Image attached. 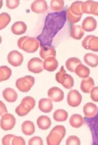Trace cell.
<instances>
[{
    "label": "cell",
    "mask_w": 98,
    "mask_h": 145,
    "mask_svg": "<svg viewBox=\"0 0 98 145\" xmlns=\"http://www.w3.org/2000/svg\"><path fill=\"white\" fill-rule=\"evenodd\" d=\"M83 111L86 118H93L97 114L98 107L94 103H87L84 106Z\"/></svg>",
    "instance_id": "2e32d148"
},
{
    "label": "cell",
    "mask_w": 98,
    "mask_h": 145,
    "mask_svg": "<svg viewBox=\"0 0 98 145\" xmlns=\"http://www.w3.org/2000/svg\"><path fill=\"white\" fill-rule=\"evenodd\" d=\"M59 65L58 61L55 57H50L46 58L43 63V67L48 72H53L57 68Z\"/></svg>",
    "instance_id": "ac0fdd59"
},
{
    "label": "cell",
    "mask_w": 98,
    "mask_h": 145,
    "mask_svg": "<svg viewBox=\"0 0 98 145\" xmlns=\"http://www.w3.org/2000/svg\"><path fill=\"white\" fill-rule=\"evenodd\" d=\"M68 114L64 109H59L56 110L53 114V118L57 122H64L67 120Z\"/></svg>",
    "instance_id": "f546056e"
},
{
    "label": "cell",
    "mask_w": 98,
    "mask_h": 145,
    "mask_svg": "<svg viewBox=\"0 0 98 145\" xmlns=\"http://www.w3.org/2000/svg\"><path fill=\"white\" fill-rule=\"evenodd\" d=\"M16 123V120L13 115L6 113L2 117L1 126L3 130L7 131L12 129Z\"/></svg>",
    "instance_id": "ba28073f"
},
{
    "label": "cell",
    "mask_w": 98,
    "mask_h": 145,
    "mask_svg": "<svg viewBox=\"0 0 98 145\" xmlns=\"http://www.w3.org/2000/svg\"><path fill=\"white\" fill-rule=\"evenodd\" d=\"M64 95L63 91L58 87H52L48 91V97L54 102L62 101L64 98Z\"/></svg>",
    "instance_id": "4fadbf2b"
},
{
    "label": "cell",
    "mask_w": 98,
    "mask_h": 145,
    "mask_svg": "<svg viewBox=\"0 0 98 145\" xmlns=\"http://www.w3.org/2000/svg\"><path fill=\"white\" fill-rule=\"evenodd\" d=\"M83 2L80 1H77L71 4L67 10V13L75 18H82L83 13L82 9V6Z\"/></svg>",
    "instance_id": "7c38bea8"
},
{
    "label": "cell",
    "mask_w": 98,
    "mask_h": 145,
    "mask_svg": "<svg viewBox=\"0 0 98 145\" xmlns=\"http://www.w3.org/2000/svg\"><path fill=\"white\" fill-rule=\"evenodd\" d=\"M93 1H88L84 2L82 6L83 13L90 14V8Z\"/></svg>",
    "instance_id": "e575fe53"
},
{
    "label": "cell",
    "mask_w": 98,
    "mask_h": 145,
    "mask_svg": "<svg viewBox=\"0 0 98 145\" xmlns=\"http://www.w3.org/2000/svg\"><path fill=\"white\" fill-rule=\"evenodd\" d=\"M1 102V116L2 117L5 114L7 113L8 112L6 106L4 105V103L2 101Z\"/></svg>",
    "instance_id": "b9f144b4"
},
{
    "label": "cell",
    "mask_w": 98,
    "mask_h": 145,
    "mask_svg": "<svg viewBox=\"0 0 98 145\" xmlns=\"http://www.w3.org/2000/svg\"><path fill=\"white\" fill-rule=\"evenodd\" d=\"M29 145H42L44 143L42 138L39 136H35L32 137L29 140L28 142Z\"/></svg>",
    "instance_id": "8d00e7d4"
},
{
    "label": "cell",
    "mask_w": 98,
    "mask_h": 145,
    "mask_svg": "<svg viewBox=\"0 0 98 145\" xmlns=\"http://www.w3.org/2000/svg\"><path fill=\"white\" fill-rule=\"evenodd\" d=\"M95 86L93 78L89 77L83 79L80 84V89L84 93L89 94Z\"/></svg>",
    "instance_id": "d6986e66"
},
{
    "label": "cell",
    "mask_w": 98,
    "mask_h": 145,
    "mask_svg": "<svg viewBox=\"0 0 98 145\" xmlns=\"http://www.w3.org/2000/svg\"><path fill=\"white\" fill-rule=\"evenodd\" d=\"M15 136L12 134L5 135L2 139V144L4 145H12L13 139Z\"/></svg>",
    "instance_id": "74e56055"
},
{
    "label": "cell",
    "mask_w": 98,
    "mask_h": 145,
    "mask_svg": "<svg viewBox=\"0 0 98 145\" xmlns=\"http://www.w3.org/2000/svg\"><path fill=\"white\" fill-rule=\"evenodd\" d=\"M82 101V96L77 90H71L68 94L67 102L71 107H78Z\"/></svg>",
    "instance_id": "9c48e42d"
},
{
    "label": "cell",
    "mask_w": 98,
    "mask_h": 145,
    "mask_svg": "<svg viewBox=\"0 0 98 145\" xmlns=\"http://www.w3.org/2000/svg\"><path fill=\"white\" fill-rule=\"evenodd\" d=\"M82 64L81 61L77 57H71L67 60L65 63L66 68L70 72H75V69L80 64Z\"/></svg>",
    "instance_id": "83f0119b"
},
{
    "label": "cell",
    "mask_w": 98,
    "mask_h": 145,
    "mask_svg": "<svg viewBox=\"0 0 98 145\" xmlns=\"http://www.w3.org/2000/svg\"><path fill=\"white\" fill-rule=\"evenodd\" d=\"M35 83V78L31 76H26L17 79L16 86L20 92H27L29 91Z\"/></svg>",
    "instance_id": "8992f818"
},
{
    "label": "cell",
    "mask_w": 98,
    "mask_h": 145,
    "mask_svg": "<svg viewBox=\"0 0 98 145\" xmlns=\"http://www.w3.org/2000/svg\"><path fill=\"white\" fill-rule=\"evenodd\" d=\"M82 45L87 50L98 52V37L93 35H88L82 41Z\"/></svg>",
    "instance_id": "52a82bcc"
},
{
    "label": "cell",
    "mask_w": 98,
    "mask_h": 145,
    "mask_svg": "<svg viewBox=\"0 0 98 145\" xmlns=\"http://www.w3.org/2000/svg\"><path fill=\"white\" fill-rule=\"evenodd\" d=\"M66 20L65 10L50 13L47 15L42 31L37 37L41 47L51 46L54 37L64 26Z\"/></svg>",
    "instance_id": "6da1fadb"
},
{
    "label": "cell",
    "mask_w": 98,
    "mask_h": 145,
    "mask_svg": "<svg viewBox=\"0 0 98 145\" xmlns=\"http://www.w3.org/2000/svg\"><path fill=\"white\" fill-rule=\"evenodd\" d=\"M8 63L13 66L17 67L20 66L24 61V57L21 53L17 50L10 52L7 56Z\"/></svg>",
    "instance_id": "30bf717a"
},
{
    "label": "cell",
    "mask_w": 98,
    "mask_h": 145,
    "mask_svg": "<svg viewBox=\"0 0 98 145\" xmlns=\"http://www.w3.org/2000/svg\"><path fill=\"white\" fill-rule=\"evenodd\" d=\"M11 21V17L8 13L3 12L0 15V29L5 28Z\"/></svg>",
    "instance_id": "d6a6232c"
},
{
    "label": "cell",
    "mask_w": 98,
    "mask_h": 145,
    "mask_svg": "<svg viewBox=\"0 0 98 145\" xmlns=\"http://www.w3.org/2000/svg\"><path fill=\"white\" fill-rule=\"evenodd\" d=\"M85 63L90 67H95L98 65V56L94 54L88 53L84 56Z\"/></svg>",
    "instance_id": "d4e9b609"
},
{
    "label": "cell",
    "mask_w": 98,
    "mask_h": 145,
    "mask_svg": "<svg viewBox=\"0 0 98 145\" xmlns=\"http://www.w3.org/2000/svg\"><path fill=\"white\" fill-rule=\"evenodd\" d=\"M47 9L48 5L47 2L44 0L35 1L31 4V10L35 13H44L47 11Z\"/></svg>",
    "instance_id": "5bb4252c"
},
{
    "label": "cell",
    "mask_w": 98,
    "mask_h": 145,
    "mask_svg": "<svg viewBox=\"0 0 98 145\" xmlns=\"http://www.w3.org/2000/svg\"><path fill=\"white\" fill-rule=\"evenodd\" d=\"M3 95L4 99L9 103H14L18 99L17 92L14 89L7 88L3 91Z\"/></svg>",
    "instance_id": "7402d4cb"
},
{
    "label": "cell",
    "mask_w": 98,
    "mask_h": 145,
    "mask_svg": "<svg viewBox=\"0 0 98 145\" xmlns=\"http://www.w3.org/2000/svg\"><path fill=\"white\" fill-rule=\"evenodd\" d=\"M39 108L44 113H48L51 112L53 108L51 100L48 99H41L39 102Z\"/></svg>",
    "instance_id": "44dd1931"
},
{
    "label": "cell",
    "mask_w": 98,
    "mask_h": 145,
    "mask_svg": "<svg viewBox=\"0 0 98 145\" xmlns=\"http://www.w3.org/2000/svg\"><path fill=\"white\" fill-rule=\"evenodd\" d=\"M22 131L25 135L31 136L35 133V125L32 121H25L22 125Z\"/></svg>",
    "instance_id": "484cf974"
},
{
    "label": "cell",
    "mask_w": 98,
    "mask_h": 145,
    "mask_svg": "<svg viewBox=\"0 0 98 145\" xmlns=\"http://www.w3.org/2000/svg\"><path fill=\"white\" fill-rule=\"evenodd\" d=\"M12 145H25V142L23 137L20 136H15L12 141Z\"/></svg>",
    "instance_id": "f35d334b"
},
{
    "label": "cell",
    "mask_w": 98,
    "mask_h": 145,
    "mask_svg": "<svg viewBox=\"0 0 98 145\" xmlns=\"http://www.w3.org/2000/svg\"><path fill=\"white\" fill-rule=\"evenodd\" d=\"M27 29V26L24 22L18 21L12 25L11 31L13 34L16 35H21L25 33Z\"/></svg>",
    "instance_id": "ffe728a7"
},
{
    "label": "cell",
    "mask_w": 98,
    "mask_h": 145,
    "mask_svg": "<svg viewBox=\"0 0 98 145\" xmlns=\"http://www.w3.org/2000/svg\"><path fill=\"white\" fill-rule=\"evenodd\" d=\"M75 72L80 78L85 79L89 77L90 74V70L86 65L81 64L75 69Z\"/></svg>",
    "instance_id": "f1b7e54d"
},
{
    "label": "cell",
    "mask_w": 98,
    "mask_h": 145,
    "mask_svg": "<svg viewBox=\"0 0 98 145\" xmlns=\"http://www.w3.org/2000/svg\"><path fill=\"white\" fill-rule=\"evenodd\" d=\"M12 75V71L7 66H2L0 67V81L8 80Z\"/></svg>",
    "instance_id": "4dcf8cb0"
},
{
    "label": "cell",
    "mask_w": 98,
    "mask_h": 145,
    "mask_svg": "<svg viewBox=\"0 0 98 145\" xmlns=\"http://www.w3.org/2000/svg\"><path fill=\"white\" fill-rule=\"evenodd\" d=\"M90 14L98 16V2L93 1L90 8Z\"/></svg>",
    "instance_id": "60d3db41"
},
{
    "label": "cell",
    "mask_w": 98,
    "mask_h": 145,
    "mask_svg": "<svg viewBox=\"0 0 98 145\" xmlns=\"http://www.w3.org/2000/svg\"><path fill=\"white\" fill-rule=\"evenodd\" d=\"M97 22L96 19L91 16L86 17L83 21L82 27L86 32L93 31L96 28Z\"/></svg>",
    "instance_id": "9a60e30c"
},
{
    "label": "cell",
    "mask_w": 98,
    "mask_h": 145,
    "mask_svg": "<svg viewBox=\"0 0 98 145\" xmlns=\"http://www.w3.org/2000/svg\"><path fill=\"white\" fill-rule=\"evenodd\" d=\"M19 48L27 53H34L37 51L40 44L37 39L34 37L25 36L18 40Z\"/></svg>",
    "instance_id": "7a4b0ae2"
},
{
    "label": "cell",
    "mask_w": 98,
    "mask_h": 145,
    "mask_svg": "<svg viewBox=\"0 0 98 145\" xmlns=\"http://www.w3.org/2000/svg\"><path fill=\"white\" fill-rule=\"evenodd\" d=\"M43 61L39 58L34 57L28 63L27 68L30 72L34 74H39L44 70Z\"/></svg>",
    "instance_id": "8fae6325"
},
{
    "label": "cell",
    "mask_w": 98,
    "mask_h": 145,
    "mask_svg": "<svg viewBox=\"0 0 98 145\" xmlns=\"http://www.w3.org/2000/svg\"><path fill=\"white\" fill-rule=\"evenodd\" d=\"M51 123L50 118L46 116H41L37 120L38 126L43 130L48 129L51 126Z\"/></svg>",
    "instance_id": "cb8c5ba5"
},
{
    "label": "cell",
    "mask_w": 98,
    "mask_h": 145,
    "mask_svg": "<svg viewBox=\"0 0 98 145\" xmlns=\"http://www.w3.org/2000/svg\"><path fill=\"white\" fill-rule=\"evenodd\" d=\"M84 118L80 115L74 114L69 119V123L71 126L75 128H78L83 125Z\"/></svg>",
    "instance_id": "4316f807"
},
{
    "label": "cell",
    "mask_w": 98,
    "mask_h": 145,
    "mask_svg": "<svg viewBox=\"0 0 98 145\" xmlns=\"http://www.w3.org/2000/svg\"><path fill=\"white\" fill-rule=\"evenodd\" d=\"M66 134V129L63 125H57L52 130L47 137L48 145H59Z\"/></svg>",
    "instance_id": "3957f363"
},
{
    "label": "cell",
    "mask_w": 98,
    "mask_h": 145,
    "mask_svg": "<svg viewBox=\"0 0 98 145\" xmlns=\"http://www.w3.org/2000/svg\"><path fill=\"white\" fill-rule=\"evenodd\" d=\"M84 34V31L81 26L74 25L71 27L70 35L74 39L80 40L83 37Z\"/></svg>",
    "instance_id": "603a6c76"
},
{
    "label": "cell",
    "mask_w": 98,
    "mask_h": 145,
    "mask_svg": "<svg viewBox=\"0 0 98 145\" xmlns=\"http://www.w3.org/2000/svg\"><path fill=\"white\" fill-rule=\"evenodd\" d=\"M66 145H80V138L77 136H70L67 139Z\"/></svg>",
    "instance_id": "836d02e7"
},
{
    "label": "cell",
    "mask_w": 98,
    "mask_h": 145,
    "mask_svg": "<svg viewBox=\"0 0 98 145\" xmlns=\"http://www.w3.org/2000/svg\"><path fill=\"white\" fill-rule=\"evenodd\" d=\"M64 4L63 0H52L50 2V9L55 12H60L63 9Z\"/></svg>",
    "instance_id": "1f68e13d"
},
{
    "label": "cell",
    "mask_w": 98,
    "mask_h": 145,
    "mask_svg": "<svg viewBox=\"0 0 98 145\" xmlns=\"http://www.w3.org/2000/svg\"><path fill=\"white\" fill-rule=\"evenodd\" d=\"M90 97L92 101L98 102V86L94 87L90 91Z\"/></svg>",
    "instance_id": "ab89813d"
},
{
    "label": "cell",
    "mask_w": 98,
    "mask_h": 145,
    "mask_svg": "<svg viewBox=\"0 0 98 145\" xmlns=\"http://www.w3.org/2000/svg\"><path fill=\"white\" fill-rule=\"evenodd\" d=\"M35 105V101L34 98L31 96L25 97L20 105L16 107L15 111L19 116H24L34 108Z\"/></svg>",
    "instance_id": "277c9868"
},
{
    "label": "cell",
    "mask_w": 98,
    "mask_h": 145,
    "mask_svg": "<svg viewBox=\"0 0 98 145\" xmlns=\"http://www.w3.org/2000/svg\"><path fill=\"white\" fill-rule=\"evenodd\" d=\"M20 4L19 0H7L6 1V5L7 7L10 9H13L17 8Z\"/></svg>",
    "instance_id": "d590c367"
},
{
    "label": "cell",
    "mask_w": 98,
    "mask_h": 145,
    "mask_svg": "<svg viewBox=\"0 0 98 145\" xmlns=\"http://www.w3.org/2000/svg\"><path fill=\"white\" fill-rule=\"evenodd\" d=\"M56 79L58 83L62 84L65 88L70 89L74 87V79L71 75L67 73L63 65L61 67L59 71L56 74Z\"/></svg>",
    "instance_id": "5b68a950"
},
{
    "label": "cell",
    "mask_w": 98,
    "mask_h": 145,
    "mask_svg": "<svg viewBox=\"0 0 98 145\" xmlns=\"http://www.w3.org/2000/svg\"><path fill=\"white\" fill-rule=\"evenodd\" d=\"M39 55L43 59L50 57H56V52L54 47L52 46H43L41 47Z\"/></svg>",
    "instance_id": "e0dca14e"
}]
</instances>
